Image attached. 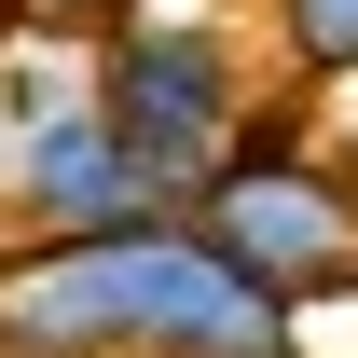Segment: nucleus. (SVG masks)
I'll list each match as a JSON object with an SVG mask.
<instances>
[{
  "label": "nucleus",
  "mask_w": 358,
  "mask_h": 358,
  "mask_svg": "<svg viewBox=\"0 0 358 358\" xmlns=\"http://www.w3.org/2000/svg\"><path fill=\"white\" fill-rule=\"evenodd\" d=\"M207 234H221L262 289H317V275H345V248H358L345 207H331L317 179H289V166H234L221 207H207Z\"/></svg>",
  "instance_id": "obj_3"
},
{
  "label": "nucleus",
  "mask_w": 358,
  "mask_h": 358,
  "mask_svg": "<svg viewBox=\"0 0 358 358\" xmlns=\"http://www.w3.org/2000/svg\"><path fill=\"white\" fill-rule=\"evenodd\" d=\"M28 207H42L55 234H138L166 193H152V166L110 138V110H55V124L28 138Z\"/></svg>",
  "instance_id": "obj_4"
},
{
  "label": "nucleus",
  "mask_w": 358,
  "mask_h": 358,
  "mask_svg": "<svg viewBox=\"0 0 358 358\" xmlns=\"http://www.w3.org/2000/svg\"><path fill=\"white\" fill-rule=\"evenodd\" d=\"M28 345H152V358H289V289L234 262L221 234H69V262L14 289Z\"/></svg>",
  "instance_id": "obj_1"
},
{
  "label": "nucleus",
  "mask_w": 358,
  "mask_h": 358,
  "mask_svg": "<svg viewBox=\"0 0 358 358\" xmlns=\"http://www.w3.org/2000/svg\"><path fill=\"white\" fill-rule=\"evenodd\" d=\"M110 138L152 166V193L221 179V152H234V69H221V42H207V28H138V42L110 55Z\"/></svg>",
  "instance_id": "obj_2"
},
{
  "label": "nucleus",
  "mask_w": 358,
  "mask_h": 358,
  "mask_svg": "<svg viewBox=\"0 0 358 358\" xmlns=\"http://www.w3.org/2000/svg\"><path fill=\"white\" fill-rule=\"evenodd\" d=\"M289 42L317 69H358V0H289Z\"/></svg>",
  "instance_id": "obj_5"
}]
</instances>
